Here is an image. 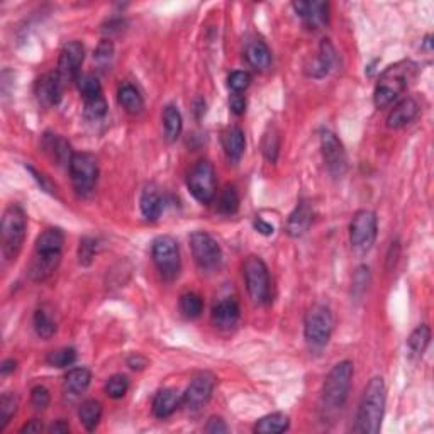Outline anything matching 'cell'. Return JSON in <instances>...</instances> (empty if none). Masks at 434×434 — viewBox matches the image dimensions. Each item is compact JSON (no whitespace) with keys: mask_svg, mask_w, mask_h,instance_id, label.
<instances>
[{"mask_svg":"<svg viewBox=\"0 0 434 434\" xmlns=\"http://www.w3.org/2000/svg\"><path fill=\"white\" fill-rule=\"evenodd\" d=\"M16 366H17L16 360H12V358H9V360H4L2 361V366H0V373H2L4 377H6V375L12 373V371H16Z\"/></svg>","mask_w":434,"mask_h":434,"instance_id":"obj_53","label":"cell"},{"mask_svg":"<svg viewBox=\"0 0 434 434\" xmlns=\"http://www.w3.org/2000/svg\"><path fill=\"white\" fill-rule=\"evenodd\" d=\"M290 426V419L287 414L284 413H272L265 415V418L258 419L254 424V433L259 434H280L285 433Z\"/></svg>","mask_w":434,"mask_h":434,"instance_id":"obj_29","label":"cell"},{"mask_svg":"<svg viewBox=\"0 0 434 434\" xmlns=\"http://www.w3.org/2000/svg\"><path fill=\"white\" fill-rule=\"evenodd\" d=\"M146 365H148V360L145 356H141L140 353H134V355L128 358V366L133 370H143V368H146Z\"/></svg>","mask_w":434,"mask_h":434,"instance_id":"obj_50","label":"cell"},{"mask_svg":"<svg viewBox=\"0 0 434 434\" xmlns=\"http://www.w3.org/2000/svg\"><path fill=\"white\" fill-rule=\"evenodd\" d=\"M292 7L309 29H321L328 24L329 6L326 2H294Z\"/></svg>","mask_w":434,"mask_h":434,"instance_id":"obj_15","label":"cell"},{"mask_svg":"<svg viewBox=\"0 0 434 434\" xmlns=\"http://www.w3.org/2000/svg\"><path fill=\"white\" fill-rule=\"evenodd\" d=\"M92 382V373L88 368H73L65 377V396L80 397Z\"/></svg>","mask_w":434,"mask_h":434,"instance_id":"obj_26","label":"cell"},{"mask_svg":"<svg viewBox=\"0 0 434 434\" xmlns=\"http://www.w3.org/2000/svg\"><path fill=\"white\" fill-rule=\"evenodd\" d=\"M190 249L194 254L195 263L204 270L217 268L222 262L221 246L209 232L195 231L190 234Z\"/></svg>","mask_w":434,"mask_h":434,"instance_id":"obj_11","label":"cell"},{"mask_svg":"<svg viewBox=\"0 0 434 434\" xmlns=\"http://www.w3.org/2000/svg\"><path fill=\"white\" fill-rule=\"evenodd\" d=\"M386 383L382 377H373L365 387L363 397L358 405L356 431L365 434H377L382 428L383 413H386Z\"/></svg>","mask_w":434,"mask_h":434,"instance_id":"obj_1","label":"cell"},{"mask_svg":"<svg viewBox=\"0 0 434 434\" xmlns=\"http://www.w3.org/2000/svg\"><path fill=\"white\" fill-rule=\"evenodd\" d=\"M17 407H19V399L14 393L7 392L4 393L2 399H0V431H4L9 424V420L14 418L17 413Z\"/></svg>","mask_w":434,"mask_h":434,"instance_id":"obj_38","label":"cell"},{"mask_svg":"<svg viewBox=\"0 0 434 434\" xmlns=\"http://www.w3.org/2000/svg\"><path fill=\"white\" fill-rule=\"evenodd\" d=\"M65 85L66 83L60 78V75H58L56 71L43 75V77L36 82V88H34L39 104L46 107L56 105L58 102L61 100V95H63Z\"/></svg>","mask_w":434,"mask_h":434,"instance_id":"obj_16","label":"cell"},{"mask_svg":"<svg viewBox=\"0 0 434 434\" xmlns=\"http://www.w3.org/2000/svg\"><path fill=\"white\" fill-rule=\"evenodd\" d=\"M241 316L239 306L234 299H224L212 309V322L219 329H231L238 324Z\"/></svg>","mask_w":434,"mask_h":434,"instance_id":"obj_20","label":"cell"},{"mask_svg":"<svg viewBox=\"0 0 434 434\" xmlns=\"http://www.w3.org/2000/svg\"><path fill=\"white\" fill-rule=\"evenodd\" d=\"M140 207L146 221H156L160 217L161 210H163V199H161V194L155 185H148L143 190Z\"/></svg>","mask_w":434,"mask_h":434,"instance_id":"obj_27","label":"cell"},{"mask_svg":"<svg viewBox=\"0 0 434 434\" xmlns=\"http://www.w3.org/2000/svg\"><path fill=\"white\" fill-rule=\"evenodd\" d=\"M334 331V317L329 307L316 304L307 311L304 319V336L314 348H322L329 343Z\"/></svg>","mask_w":434,"mask_h":434,"instance_id":"obj_5","label":"cell"},{"mask_svg":"<svg viewBox=\"0 0 434 434\" xmlns=\"http://www.w3.org/2000/svg\"><path fill=\"white\" fill-rule=\"evenodd\" d=\"M415 65L409 60L397 61L380 75L373 92V104L377 109H386L405 92L407 85L413 78Z\"/></svg>","mask_w":434,"mask_h":434,"instance_id":"obj_2","label":"cell"},{"mask_svg":"<svg viewBox=\"0 0 434 434\" xmlns=\"http://www.w3.org/2000/svg\"><path fill=\"white\" fill-rule=\"evenodd\" d=\"M253 226H254V229H257L259 234H263V236L274 234V231H275V227L272 224H268V222L263 221V219H254Z\"/></svg>","mask_w":434,"mask_h":434,"instance_id":"obj_51","label":"cell"},{"mask_svg":"<svg viewBox=\"0 0 434 434\" xmlns=\"http://www.w3.org/2000/svg\"><path fill=\"white\" fill-rule=\"evenodd\" d=\"M85 60V48L80 41H68L63 44L58 58L56 73L65 83L73 82L80 77V68Z\"/></svg>","mask_w":434,"mask_h":434,"instance_id":"obj_14","label":"cell"},{"mask_svg":"<svg viewBox=\"0 0 434 434\" xmlns=\"http://www.w3.org/2000/svg\"><path fill=\"white\" fill-rule=\"evenodd\" d=\"M61 263V254H39L34 253L29 268V277L34 281H44L58 270Z\"/></svg>","mask_w":434,"mask_h":434,"instance_id":"obj_22","label":"cell"},{"mask_svg":"<svg viewBox=\"0 0 434 434\" xmlns=\"http://www.w3.org/2000/svg\"><path fill=\"white\" fill-rule=\"evenodd\" d=\"M244 58L257 71H267L272 66V51L259 38L248 39L244 44Z\"/></svg>","mask_w":434,"mask_h":434,"instance_id":"obj_18","label":"cell"},{"mask_svg":"<svg viewBox=\"0 0 434 434\" xmlns=\"http://www.w3.org/2000/svg\"><path fill=\"white\" fill-rule=\"evenodd\" d=\"M68 170L77 195L91 197L98 180V163L95 156L91 153H75Z\"/></svg>","mask_w":434,"mask_h":434,"instance_id":"obj_7","label":"cell"},{"mask_svg":"<svg viewBox=\"0 0 434 434\" xmlns=\"http://www.w3.org/2000/svg\"><path fill=\"white\" fill-rule=\"evenodd\" d=\"M65 244V234L60 227H49L36 239V253L39 254H61Z\"/></svg>","mask_w":434,"mask_h":434,"instance_id":"obj_23","label":"cell"},{"mask_svg":"<svg viewBox=\"0 0 434 434\" xmlns=\"http://www.w3.org/2000/svg\"><path fill=\"white\" fill-rule=\"evenodd\" d=\"M129 388V380L124 375H113L105 383V393L110 399H123Z\"/></svg>","mask_w":434,"mask_h":434,"instance_id":"obj_41","label":"cell"},{"mask_svg":"<svg viewBox=\"0 0 434 434\" xmlns=\"http://www.w3.org/2000/svg\"><path fill=\"white\" fill-rule=\"evenodd\" d=\"M33 326L36 334L41 339H51L56 333V322L53 321V317L44 309H39V311L34 312Z\"/></svg>","mask_w":434,"mask_h":434,"instance_id":"obj_34","label":"cell"},{"mask_svg":"<svg viewBox=\"0 0 434 434\" xmlns=\"http://www.w3.org/2000/svg\"><path fill=\"white\" fill-rule=\"evenodd\" d=\"M26 229H28V217L19 205H9L2 216V226H0V244H2V254L6 262H12L19 254L22 244L26 239Z\"/></svg>","mask_w":434,"mask_h":434,"instance_id":"obj_3","label":"cell"},{"mask_svg":"<svg viewBox=\"0 0 434 434\" xmlns=\"http://www.w3.org/2000/svg\"><path fill=\"white\" fill-rule=\"evenodd\" d=\"M239 209V195L234 187H226L217 199V210L224 216H232Z\"/></svg>","mask_w":434,"mask_h":434,"instance_id":"obj_36","label":"cell"},{"mask_svg":"<svg viewBox=\"0 0 434 434\" xmlns=\"http://www.w3.org/2000/svg\"><path fill=\"white\" fill-rule=\"evenodd\" d=\"M77 87H78V92L82 93L83 100H91V98L102 95L100 82H98V78L92 73L80 75V77L77 78Z\"/></svg>","mask_w":434,"mask_h":434,"instance_id":"obj_37","label":"cell"},{"mask_svg":"<svg viewBox=\"0 0 434 434\" xmlns=\"http://www.w3.org/2000/svg\"><path fill=\"white\" fill-rule=\"evenodd\" d=\"M214 387H216V377L210 371H200L197 373L182 396V404L189 410H199L212 397Z\"/></svg>","mask_w":434,"mask_h":434,"instance_id":"obj_13","label":"cell"},{"mask_svg":"<svg viewBox=\"0 0 434 434\" xmlns=\"http://www.w3.org/2000/svg\"><path fill=\"white\" fill-rule=\"evenodd\" d=\"M95 252H97V244L95 239L92 238H82L80 239V246H78V262L80 265L88 267L93 262V258H95Z\"/></svg>","mask_w":434,"mask_h":434,"instance_id":"obj_43","label":"cell"},{"mask_svg":"<svg viewBox=\"0 0 434 434\" xmlns=\"http://www.w3.org/2000/svg\"><path fill=\"white\" fill-rule=\"evenodd\" d=\"M321 151L328 172L334 178H341L346 173L348 158L343 143L338 140L336 134L331 131L321 133Z\"/></svg>","mask_w":434,"mask_h":434,"instance_id":"obj_12","label":"cell"},{"mask_svg":"<svg viewBox=\"0 0 434 434\" xmlns=\"http://www.w3.org/2000/svg\"><path fill=\"white\" fill-rule=\"evenodd\" d=\"M43 431V423L38 419L29 420L28 424H24L21 429V433H41Z\"/></svg>","mask_w":434,"mask_h":434,"instance_id":"obj_52","label":"cell"},{"mask_svg":"<svg viewBox=\"0 0 434 434\" xmlns=\"http://www.w3.org/2000/svg\"><path fill=\"white\" fill-rule=\"evenodd\" d=\"M187 187L189 192L194 195L195 200L200 204H209L216 199L217 194V180H216V170L212 163L207 160H200L192 167L187 177Z\"/></svg>","mask_w":434,"mask_h":434,"instance_id":"obj_9","label":"cell"},{"mask_svg":"<svg viewBox=\"0 0 434 434\" xmlns=\"http://www.w3.org/2000/svg\"><path fill=\"white\" fill-rule=\"evenodd\" d=\"M262 148H263V156H265L267 161L275 163L277 158H279V153H280V136H279V131H277L275 128H272L270 131L265 134Z\"/></svg>","mask_w":434,"mask_h":434,"instance_id":"obj_40","label":"cell"},{"mask_svg":"<svg viewBox=\"0 0 434 434\" xmlns=\"http://www.w3.org/2000/svg\"><path fill=\"white\" fill-rule=\"evenodd\" d=\"M249 83H252V75L244 70L232 71L229 78H227V85H229V88L234 93H241L246 91V88L249 87Z\"/></svg>","mask_w":434,"mask_h":434,"instance_id":"obj_44","label":"cell"},{"mask_svg":"<svg viewBox=\"0 0 434 434\" xmlns=\"http://www.w3.org/2000/svg\"><path fill=\"white\" fill-rule=\"evenodd\" d=\"M353 371L355 370H353L351 361L344 360L334 365L328 377H326L322 397H324L326 405H329L331 409H341L344 402H346L351 388Z\"/></svg>","mask_w":434,"mask_h":434,"instance_id":"obj_4","label":"cell"},{"mask_svg":"<svg viewBox=\"0 0 434 434\" xmlns=\"http://www.w3.org/2000/svg\"><path fill=\"white\" fill-rule=\"evenodd\" d=\"M378 221L373 210L361 209L353 216L350 224V243L353 249L365 253L373 246L377 239Z\"/></svg>","mask_w":434,"mask_h":434,"instance_id":"obj_10","label":"cell"},{"mask_svg":"<svg viewBox=\"0 0 434 434\" xmlns=\"http://www.w3.org/2000/svg\"><path fill=\"white\" fill-rule=\"evenodd\" d=\"M420 107L418 100L413 97H407L404 100H401L393 109L391 114L387 115V128L388 129H401L410 124L413 120L419 115Z\"/></svg>","mask_w":434,"mask_h":434,"instance_id":"obj_17","label":"cell"},{"mask_svg":"<svg viewBox=\"0 0 434 434\" xmlns=\"http://www.w3.org/2000/svg\"><path fill=\"white\" fill-rule=\"evenodd\" d=\"M227 431H229V428H227L224 419L217 418V415H212V418L207 420V424H205V433L222 434V433H227Z\"/></svg>","mask_w":434,"mask_h":434,"instance_id":"obj_47","label":"cell"},{"mask_svg":"<svg viewBox=\"0 0 434 434\" xmlns=\"http://www.w3.org/2000/svg\"><path fill=\"white\" fill-rule=\"evenodd\" d=\"M229 107H231L232 114L243 115L246 110V98L241 95V93H232L229 98Z\"/></svg>","mask_w":434,"mask_h":434,"instance_id":"obj_49","label":"cell"},{"mask_svg":"<svg viewBox=\"0 0 434 434\" xmlns=\"http://www.w3.org/2000/svg\"><path fill=\"white\" fill-rule=\"evenodd\" d=\"M26 168L29 170V172H31V175L34 177V180L39 183V187H41V189H43L44 192H48V194H51V195H55V194H56V187L53 185V183L49 182L48 178L43 175V173H39L38 170H34L33 167H26Z\"/></svg>","mask_w":434,"mask_h":434,"instance_id":"obj_48","label":"cell"},{"mask_svg":"<svg viewBox=\"0 0 434 434\" xmlns=\"http://www.w3.org/2000/svg\"><path fill=\"white\" fill-rule=\"evenodd\" d=\"M83 114L88 120H98L107 114V102L104 97H95L91 100H85Z\"/></svg>","mask_w":434,"mask_h":434,"instance_id":"obj_42","label":"cell"},{"mask_svg":"<svg viewBox=\"0 0 434 434\" xmlns=\"http://www.w3.org/2000/svg\"><path fill=\"white\" fill-rule=\"evenodd\" d=\"M180 404L182 399L173 388H161V391L156 392L153 399V414L158 419L170 418Z\"/></svg>","mask_w":434,"mask_h":434,"instance_id":"obj_24","label":"cell"},{"mask_svg":"<svg viewBox=\"0 0 434 434\" xmlns=\"http://www.w3.org/2000/svg\"><path fill=\"white\" fill-rule=\"evenodd\" d=\"M334 65V48L329 43V39H322L319 46V55L314 60V63L309 68V75L314 78H322L329 73L331 66Z\"/></svg>","mask_w":434,"mask_h":434,"instance_id":"obj_28","label":"cell"},{"mask_svg":"<svg viewBox=\"0 0 434 434\" xmlns=\"http://www.w3.org/2000/svg\"><path fill=\"white\" fill-rule=\"evenodd\" d=\"M244 146H246V140H244V133L241 131V128L232 126L227 129L224 136V150L227 156H229V160L238 161L244 153Z\"/></svg>","mask_w":434,"mask_h":434,"instance_id":"obj_32","label":"cell"},{"mask_svg":"<svg viewBox=\"0 0 434 434\" xmlns=\"http://www.w3.org/2000/svg\"><path fill=\"white\" fill-rule=\"evenodd\" d=\"M43 148L49 158L56 161V165H66V167H70V161L75 153L71 151L70 143L63 140V138L58 136V134H44Z\"/></svg>","mask_w":434,"mask_h":434,"instance_id":"obj_21","label":"cell"},{"mask_svg":"<svg viewBox=\"0 0 434 434\" xmlns=\"http://www.w3.org/2000/svg\"><path fill=\"white\" fill-rule=\"evenodd\" d=\"M204 311V302L199 295L194 292H187L180 297V312L187 319H197Z\"/></svg>","mask_w":434,"mask_h":434,"instance_id":"obj_35","label":"cell"},{"mask_svg":"<svg viewBox=\"0 0 434 434\" xmlns=\"http://www.w3.org/2000/svg\"><path fill=\"white\" fill-rule=\"evenodd\" d=\"M243 277L249 299L254 304H265L270 299V274L259 257H248L243 263Z\"/></svg>","mask_w":434,"mask_h":434,"instance_id":"obj_8","label":"cell"},{"mask_svg":"<svg viewBox=\"0 0 434 434\" xmlns=\"http://www.w3.org/2000/svg\"><path fill=\"white\" fill-rule=\"evenodd\" d=\"M51 402V396H49V391L44 386H36L33 391H31V404H33L34 409L44 410Z\"/></svg>","mask_w":434,"mask_h":434,"instance_id":"obj_45","label":"cell"},{"mask_svg":"<svg viewBox=\"0 0 434 434\" xmlns=\"http://www.w3.org/2000/svg\"><path fill=\"white\" fill-rule=\"evenodd\" d=\"M151 257H153L161 279L165 281H173L177 279L180 274L182 259L180 248L172 236H158L151 246Z\"/></svg>","mask_w":434,"mask_h":434,"instance_id":"obj_6","label":"cell"},{"mask_svg":"<svg viewBox=\"0 0 434 434\" xmlns=\"http://www.w3.org/2000/svg\"><path fill=\"white\" fill-rule=\"evenodd\" d=\"M312 217H314V212H312L311 204L302 200L301 204H297V207H295L292 210V214L289 216L287 234L292 236V238H301V236H304L309 229H311Z\"/></svg>","mask_w":434,"mask_h":434,"instance_id":"obj_19","label":"cell"},{"mask_svg":"<svg viewBox=\"0 0 434 434\" xmlns=\"http://www.w3.org/2000/svg\"><path fill=\"white\" fill-rule=\"evenodd\" d=\"M102 418V404L98 401L88 399L80 404L78 409V419L83 424L87 431H93L98 426Z\"/></svg>","mask_w":434,"mask_h":434,"instance_id":"obj_31","label":"cell"},{"mask_svg":"<svg viewBox=\"0 0 434 434\" xmlns=\"http://www.w3.org/2000/svg\"><path fill=\"white\" fill-rule=\"evenodd\" d=\"M95 60L100 65H107L110 60H113L114 56V44L110 39H102L100 43H98V46L95 49Z\"/></svg>","mask_w":434,"mask_h":434,"instance_id":"obj_46","label":"cell"},{"mask_svg":"<svg viewBox=\"0 0 434 434\" xmlns=\"http://www.w3.org/2000/svg\"><path fill=\"white\" fill-rule=\"evenodd\" d=\"M118 102L119 105L126 110L128 114L138 115L145 109V100L136 87L131 83H123L118 91Z\"/></svg>","mask_w":434,"mask_h":434,"instance_id":"obj_25","label":"cell"},{"mask_svg":"<svg viewBox=\"0 0 434 434\" xmlns=\"http://www.w3.org/2000/svg\"><path fill=\"white\" fill-rule=\"evenodd\" d=\"M183 120L180 110L175 105H167L163 110V129L168 143H175L182 134Z\"/></svg>","mask_w":434,"mask_h":434,"instance_id":"obj_30","label":"cell"},{"mask_svg":"<svg viewBox=\"0 0 434 434\" xmlns=\"http://www.w3.org/2000/svg\"><path fill=\"white\" fill-rule=\"evenodd\" d=\"M429 341H431V329L428 324H420L410 333L407 344H409L410 355L415 358H420L424 355V351L428 350Z\"/></svg>","mask_w":434,"mask_h":434,"instance_id":"obj_33","label":"cell"},{"mask_svg":"<svg viewBox=\"0 0 434 434\" xmlns=\"http://www.w3.org/2000/svg\"><path fill=\"white\" fill-rule=\"evenodd\" d=\"M77 360V351L73 348H61V350L48 353L46 363L55 368H66V366L73 365Z\"/></svg>","mask_w":434,"mask_h":434,"instance_id":"obj_39","label":"cell"},{"mask_svg":"<svg viewBox=\"0 0 434 434\" xmlns=\"http://www.w3.org/2000/svg\"><path fill=\"white\" fill-rule=\"evenodd\" d=\"M68 431H70V426L66 420H56V423L49 428V433H55V434H63Z\"/></svg>","mask_w":434,"mask_h":434,"instance_id":"obj_54","label":"cell"}]
</instances>
